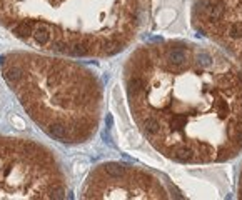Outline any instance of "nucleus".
Listing matches in <instances>:
<instances>
[{
    "label": "nucleus",
    "instance_id": "nucleus-1",
    "mask_svg": "<svg viewBox=\"0 0 242 200\" xmlns=\"http://www.w3.org/2000/svg\"><path fill=\"white\" fill-rule=\"evenodd\" d=\"M124 84L139 130L164 157L207 165L242 153V65L222 48L142 45L127 60Z\"/></svg>",
    "mask_w": 242,
    "mask_h": 200
},
{
    "label": "nucleus",
    "instance_id": "nucleus-2",
    "mask_svg": "<svg viewBox=\"0 0 242 200\" xmlns=\"http://www.w3.org/2000/svg\"><path fill=\"white\" fill-rule=\"evenodd\" d=\"M2 75L27 113L52 138L87 142L100 117L102 88L90 70L69 60L15 52L2 57Z\"/></svg>",
    "mask_w": 242,
    "mask_h": 200
},
{
    "label": "nucleus",
    "instance_id": "nucleus-3",
    "mask_svg": "<svg viewBox=\"0 0 242 200\" xmlns=\"http://www.w3.org/2000/svg\"><path fill=\"white\" fill-rule=\"evenodd\" d=\"M65 177L50 150L0 134V198H63Z\"/></svg>",
    "mask_w": 242,
    "mask_h": 200
},
{
    "label": "nucleus",
    "instance_id": "nucleus-4",
    "mask_svg": "<svg viewBox=\"0 0 242 200\" xmlns=\"http://www.w3.org/2000/svg\"><path fill=\"white\" fill-rule=\"evenodd\" d=\"M84 198H169L161 178L135 165L102 163L88 175Z\"/></svg>",
    "mask_w": 242,
    "mask_h": 200
},
{
    "label": "nucleus",
    "instance_id": "nucleus-5",
    "mask_svg": "<svg viewBox=\"0 0 242 200\" xmlns=\"http://www.w3.org/2000/svg\"><path fill=\"white\" fill-rule=\"evenodd\" d=\"M194 27L242 65V0H199Z\"/></svg>",
    "mask_w": 242,
    "mask_h": 200
},
{
    "label": "nucleus",
    "instance_id": "nucleus-6",
    "mask_svg": "<svg viewBox=\"0 0 242 200\" xmlns=\"http://www.w3.org/2000/svg\"><path fill=\"white\" fill-rule=\"evenodd\" d=\"M237 195H239V198H242V169H240V173H239V187H237Z\"/></svg>",
    "mask_w": 242,
    "mask_h": 200
}]
</instances>
